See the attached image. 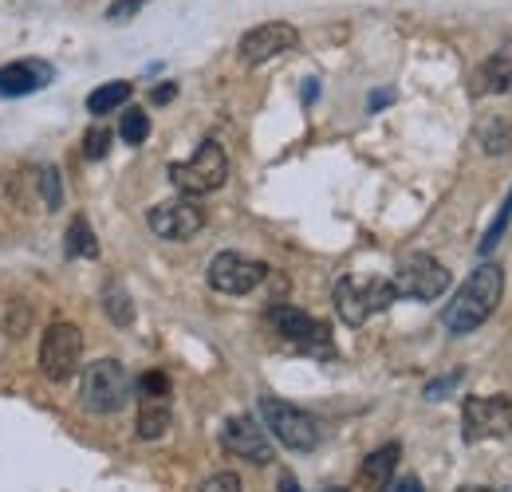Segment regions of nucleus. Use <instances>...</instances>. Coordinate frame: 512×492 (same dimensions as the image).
I'll use <instances>...</instances> for the list:
<instances>
[{"label":"nucleus","mask_w":512,"mask_h":492,"mask_svg":"<svg viewBox=\"0 0 512 492\" xmlns=\"http://www.w3.org/2000/svg\"><path fill=\"white\" fill-rule=\"evenodd\" d=\"M505 296V272L501 264H481L465 284L461 292L453 296V304L446 308V327L453 335H469L477 331Z\"/></svg>","instance_id":"1"},{"label":"nucleus","mask_w":512,"mask_h":492,"mask_svg":"<svg viewBox=\"0 0 512 492\" xmlns=\"http://www.w3.org/2000/svg\"><path fill=\"white\" fill-rule=\"evenodd\" d=\"M130 382L127 367L119 359H99L83 370V382H79V402L91 410V414H119L130 402Z\"/></svg>","instance_id":"2"},{"label":"nucleus","mask_w":512,"mask_h":492,"mask_svg":"<svg viewBox=\"0 0 512 492\" xmlns=\"http://www.w3.org/2000/svg\"><path fill=\"white\" fill-rule=\"evenodd\" d=\"M260 418H264V430L272 433L280 445H288L292 453H312L320 445V422L292 406V402H280V398H260Z\"/></svg>","instance_id":"3"},{"label":"nucleus","mask_w":512,"mask_h":492,"mask_svg":"<svg viewBox=\"0 0 512 492\" xmlns=\"http://www.w3.org/2000/svg\"><path fill=\"white\" fill-rule=\"evenodd\" d=\"M225 178H229V158H225V150L213 138H205L197 146V154H193L190 162H174L170 166V182L178 185L186 197L213 193V189L225 185Z\"/></svg>","instance_id":"4"},{"label":"nucleus","mask_w":512,"mask_h":492,"mask_svg":"<svg viewBox=\"0 0 512 492\" xmlns=\"http://www.w3.org/2000/svg\"><path fill=\"white\" fill-rule=\"evenodd\" d=\"M394 292L398 296H410V300H438L449 288V272L442 260H434L430 252H410L398 260V272H394Z\"/></svg>","instance_id":"5"},{"label":"nucleus","mask_w":512,"mask_h":492,"mask_svg":"<svg viewBox=\"0 0 512 492\" xmlns=\"http://www.w3.org/2000/svg\"><path fill=\"white\" fill-rule=\"evenodd\" d=\"M512 430V398L505 394H477L465 398L461 406V437L465 441H485Z\"/></svg>","instance_id":"6"},{"label":"nucleus","mask_w":512,"mask_h":492,"mask_svg":"<svg viewBox=\"0 0 512 492\" xmlns=\"http://www.w3.org/2000/svg\"><path fill=\"white\" fill-rule=\"evenodd\" d=\"M79 355H83V331L75 323H52L40 339V370L52 382H67L79 370Z\"/></svg>","instance_id":"7"},{"label":"nucleus","mask_w":512,"mask_h":492,"mask_svg":"<svg viewBox=\"0 0 512 492\" xmlns=\"http://www.w3.org/2000/svg\"><path fill=\"white\" fill-rule=\"evenodd\" d=\"M264 276H268V268L260 260H253V256H245V252H217L209 260V288L225 292V296L253 292Z\"/></svg>","instance_id":"8"},{"label":"nucleus","mask_w":512,"mask_h":492,"mask_svg":"<svg viewBox=\"0 0 512 492\" xmlns=\"http://www.w3.org/2000/svg\"><path fill=\"white\" fill-rule=\"evenodd\" d=\"M268 323H272L288 343L308 347V351H327V343H331V327H327L323 319H316V315H308V311L292 308V304L268 308Z\"/></svg>","instance_id":"9"},{"label":"nucleus","mask_w":512,"mask_h":492,"mask_svg":"<svg viewBox=\"0 0 512 492\" xmlns=\"http://www.w3.org/2000/svg\"><path fill=\"white\" fill-rule=\"evenodd\" d=\"M296 44H300V32L292 24H284V20H272V24H260V28L241 36L237 56H241V63L256 67V63H268L276 56H284V52H292Z\"/></svg>","instance_id":"10"},{"label":"nucleus","mask_w":512,"mask_h":492,"mask_svg":"<svg viewBox=\"0 0 512 492\" xmlns=\"http://www.w3.org/2000/svg\"><path fill=\"white\" fill-rule=\"evenodd\" d=\"M221 445H225L233 457L253 461V465H268V461L276 457V453H272V437H268V430H264L256 418H249V414H237V418L225 422Z\"/></svg>","instance_id":"11"},{"label":"nucleus","mask_w":512,"mask_h":492,"mask_svg":"<svg viewBox=\"0 0 512 492\" xmlns=\"http://www.w3.org/2000/svg\"><path fill=\"white\" fill-rule=\"evenodd\" d=\"M146 221H150V229H154L162 241H190V237L201 233L205 213H201V205H193L190 197H178V201L154 205Z\"/></svg>","instance_id":"12"},{"label":"nucleus","mask_w":512,"mask_h":492,"mask_svg":"<svg viewBox=\"0 0 512 492\" xmlns=\"http://www.w3.org/2000/svg\"><path fill=\"white\" fill-rule=\"evenodd\" d=\"M56 79V67L44 60H12L0 67V95L8 99H20V95H32L40 87H48Z\"/></svg>","instance_id":"13"},{"label":"nucleus","mask_w":512,"mask_h":492,"mask_svg":"<svg viewBox=\"0 0 512 492\" xmlns=\"http://www.w3.org/2000/svg\"><path fill=\"white\" fill-rule=\"evenodd\" d=\"M398 457H402V445H383V449H375L367 461H363V469H359V481H363V489L371 492H386V485L394 481V465H398Z\"/></svg>","instance_id":"14"},{"label":"nucleus","mask_w":512,"mask_h":492,"mask_svg":"<svg viewBox=\"0 0 512 492\" xmlns=\"http://www.w3.org/2000/svg\"><path fill=\"white\" fill-rule=\"evenodd\" d=\"M134 430H138V437H146V441H158L162 433L170 430V394H162V398L142 394L138 398V422H134Z\"/></svg>","instance_id":"15"},{"label":"nucleus","mask_w":512,"mask_h":492,"mask_svg":"<svg viewBox=\"0 0 512 492\" xmlns=\"http://www.w3.org/2000/svg\"><path fill=\"white\" fill-rule=\"evenodd\" d=\"M473 95H505L512 91V60L509 56H493L473 71Z\"/></svg>","instance_id":"16"},{"label":"nucleus","mask_w":512,"mask_h":492,"mask_svg":"<svg viewBox=\"0 0 512 492\" xmlns=\"http://www.w3.org/2000/svg\"><path fill=\"white\" fill-rule=\"evenodd\" d=\"M335 308H339V319L347 327H359L367 315H371V304H367V288H359L355 280H339L335 284Z\"/></svg>","instance_id":"17"},{"label":"nucleus","mask_w":512,"mask_h":492,"mask_svg":"<svg viewBox=\"0 0 512 492\" xmlns=\"http://www.w3.org/2000/svg\"><path fill=\"white\" fill-rule=\"evenodd\" d=\"M130 91H134V87H130V83H123V79L103 83L99 91H91V95H87V111H91V115H111V111H119V107L127 103Z\"/></svg>","instance_id":"18"},{"label":"nucleus","mask_w":512,"mask_h":492,"mask_svg":"<svg viewBox=\"0 0 512 492\" xmlns=\"http://www.w3.org/2000/svg\"><path fill=\"white\" fill-rule=\"evenodd\" d=\"M67 256H83V260H95L99 256V241H95L87 217H75L67 225Z\"/></svg>","instance_id":"19"},{"label":"nucleus","mask_w":512,"mask_h":492,"mask_svg":"<svg viewBox=\"0 0 512 492\" xmlns=\"http://www.w3.org/2000/svg\"><path fill=\"white\" fill-rule=\"evenodd\" d=\"M481 146H485V154H509L512 126L505 123V119H489V123H481Z\"/></svg>","instance_id":"20"},{"label":"nucleus","mask_w":512,"mask_h":492,"mask_svg":"<svg viewBox=\"0 0 512 492\" xmlns=\"http://www.w3.org/2000/svg\"><path fill=\"white\" fill-rule=\"evenodd\" d=\"M103 308H107V315H111L119 327H127L130 319H134V308H130L127 288H119V284H111V288H107V296H103Z\"/></svg>","instance_id":"21"},{"label":"nucleus","mask_w":512,"mask_h":492,"mask_svg":"<svg viewBox=\"0 0 512 492\" xmlns=\"http://www.w3.org/2000/svg\"><path fill=\"white\" fill-rule=\"evenodd\" d=\"M119 134H123L127 146H142V142L150 138V115H146V111H127V115H123V126H119Z\"/></svg>","instance_id":"22"},{"label":"nucleus","mask_w":512,"mask_h":492,"mask_svg":"<svg viewBox=\"0 0 512 492\" xmlns=\"http://www.w3.org/2000/svg\"><path fill=\"white\" fill-rule=\"evenodd\" d=\"M40 193H44V209H48V213H56V209L64 205V185H60V170H56V166H48V170L40 174Z\"/></svg>","instance_id":"23"},{"label":"nucleus","mask_w":512,"mask_h":492,"mask_svg":"<svg viewBox=\"0 0 512 492\" xmlns=\"http://www.w3.org/2000/svg\"><path fill=\"white\" fill-rule=\"evenodd\" d=\"M509 221H512V189H509V197H505V205H501V213H497V221L489 225V233H485V241H481V252H485V256L501 245V237H505Z\"/></svg>","instance_id":"24"},{"label":"nucleus","mask_w":512,"mask_h":492,"mask_svg":"<svg viewBox=\"0 0 512 492\" xmlns=\"http://www.w3.org/2000/svg\"><path fill=\"white\" fill-rule=\"evenodd\" d=\"M107 150H111V130H107V126H91V130L83 134V154H87L91 162H99V158H107Z\"/></svg>","instance_id":"25"},{"label":"nucleus","mask_w":512,"mask_h":492,"mask_svg":"<svg viewBox=\"0 0 512 492\" xmlns=\"http://www.w3.org/2000/svg\"><path fill=\"white\" fill-rule=\"evenodd\" d=\"M138 394H150V398H162V394H170V378H166L162 370H146V374L138 378Z\"/></svg>","instance_id":"26"},{"label":"nucleus","mask_w":512,"mask_h":492,"mask_svg":"<svg viewBox=\"0 0 512 492\" xmlns=\"http://www.w3.org/2000/svg\"><path fill=\"white\" fill-rule=\"evenodd\" d=\"M465 378V370H449V374H442V378H434L430 386H426V398L430 402H438V398H446L449 390H457V382Z\"/></svg>","instance_id":"27"},{"label":"nucleus","mask_w":512,"mask_h":492,"mask_svg":"<svg viewBox=\"0 0 512 492\" xmlns=\"http://www.w3.org/2000/svg\"><path fill=\"white\" fill-rule=\"evenodd\" d=\"M201 492H241V477H237V473H213V477L201 485Z\"/></svg>","instance_id":"28"},{"label":"nucleus","mask_w":512,"mask_h":492,"mask_svg":"<svg viewBox=\"0 0 512 492\" xmlns=\"http://www.w3.org/2000/svg\"><path fill=\"white\" fill-rule=\"evenodd\" d=\"M142 8V0H115L111 8H107V20H115V24H123L127 16H134Z\"/></svg>","instance_id":"29"},{"label":"nucleus","mask_w":512,"mask_h":492,"mask_svg":"<svg viewBox=\"0 0 512 492\" xmlns=\"http://www.w3.org/2000/svg\"><path fill=\"white\" fill-rule=\"evenodd\" d=\"M390 103H394V91H390V87H383V91H375V95L367 99V111L375 115V111H383V107H390Z\"/></svg>","instance_id":"30"},{"label":"nucleus","mask_w":512,"mask_h":492,"mask_svg":"<svg viewBox=\"0 0 512 492\" xmlns=\"http://www.w3.org/2000/svg\"><path fill=\"white\" fill-rule=\"evenodd\" d=\"M386 492H422V481L418 477H398V481H390Z\"/></svg>","instance_id":"31"},{"label":"nucleus","mask_w":512,"mask_h":492,"mask_svg":"<svg viewBox=\"0 0 512 492\" xmlns=\"http://www.w3.org/2000/svg\"><path fill=\"white\" fill-rule=\"evenodd\" d=\"M174 95H178V83H162V87H154V95H150V99H154V103H170Z\"/></svg>","instance_id":"32"},{"label":"nucleus","mask_w":512,"mask_h":492,"mask_svg":"<svg viewBox=\"0 0 512 492\" xmlns=\"http://www.w3.org/2000/svg\"><path fill=\"white\" fill-rule=\"evenodd\" d=\"M280 492H300V485H296V477H292V473H284V477H280Z\"/></svg>","instance_id":"33"},{"label":"nucleus","mask_w":512,"mask_h":492,"mask_svg":"<svg viewBox=\"0 0 512 492\" xmlns=\"http://www.w3.org/2000/svg\"><path fill=\"white\" fill-rule=\"evenodd\" d=\"M316 95H320V87H316V79H308V83H304V103H312Z\"/></svg>","instance_id":"34"},{"label":"nucleus","mask_w":512,"mask_h":492,"mask_svg":"<svg viewBox=\"0 0 512 492\" xmlns=\"http://www.w3.org/2000/svg\"><path fill=\"white\" fill-rule=\"evenodd\" d=\"M457 492H485V489H457Z\"/></svg>","instance_id":"35"},{"label":"nucleus","mask_w":512,"mask_h":492,"mask_svg":"<svg viewBox=\"0 0 512 492\" xmlns=\"http://www.w3.org/2000/svg\"><path fill=\"white\" fill-rule=\"evenodd\" d=\"M497 492H512V485H505V489H497Z\"/></svg>","instance_id":"36"},{"label":"nucleus","mask_w":512,"mask_h":492,"mask_svg":"<svg viewBox=\"0 0 512 492\" xmlns=\"http://www.w3.org/2000/svg\"><path fill=\"white\" fill-rule=\"evenodd\" d=\"M327 492H343V489H327Z\"/></svg>","instance_id":"37"},{"label":"nucleus","mask_w":512,"mask_h":492,"mask_svg":"<svg viewBox=\"0 0 512 492\" xmlns=\"http://www.w3.org/2000/svg\"><path fill=\"white\" fill-rule=\"evenodd\" d=\"M509 433H512V430H509Z\"/></svg>","instance_id":"38"}]
</instances>
